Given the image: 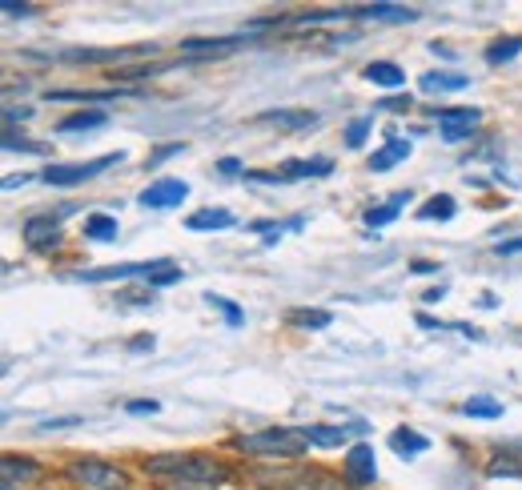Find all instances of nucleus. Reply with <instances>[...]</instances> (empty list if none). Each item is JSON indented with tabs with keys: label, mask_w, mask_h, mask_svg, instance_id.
I'll return each mask as SVG.
<instances>
[{
	"label": "nucleus",
	"mask_w": 522,
	"mask_h": 490,
	"mask_svg": "<svg viewBox=\"0 0 522 490\" xmlns=\"http://www.w3.org/2000/svg\"><path fill=\"white\" fill-rule=\"evenodd\" d=\"M518 53H522V41H518V37H506V41H494V45H490L486 61H490V65H502V61H514Z\"/></svg>",
	"instance_id": "nucleus-25"
},
{
	"label": "nucleus",
	"mask_w": 522,
	"mask_h": 490,
	"mask_svg": "<svg viewBox=\"0 0 522 490\" xmlns=\"http://www.w3.org/2000/svg\"><path fill=\"white\" fill-rule=\"evenodd\" d=\"M85 282H129V278H149V282H157V286H173V282H181V270L169 262V258H161V262H137V266H105V270H89V274H81Z\"/></svg>",
	"instance_id": "nucleus-2"
},
{
	"label": "nucleus",
	"mask_w": 522,
	"mask_h": 490,
	"mask_svg": "<svg viewBox=\"0 0 522 490\" xmlns=\"http://www.w3.org/2000/svg\"><path fill=\"white\" fill-rule=\"evenodd\" d=\"M354 17H374V21H418V9H402V5H366V9H354Z\"/></svg>",
	"instance_id": "nucleus-11"
},
{
	"label": "nucleus",
	"mask_w": 522,
	"mask_h": 490,
	"mask_svg": "<svg viewBox=\"0 0 522 490\" xmlns=\"http://www.w3.org/2000/svg\"><path fill=\"white\" fill-rule=\"evenodd\" d=\"M205 302H209V306H217V310L225 314V322H229V326H241V322H245V318H241V310H237V306H233L229 298H217V294H205Z\"/></svg>",
	"instance_id": "nucleus-29"
},
{
	"label": "nucleus",
	"mask_w": 522,
	"mask_h": 490,
	"mask_svg": "<svg viewBox=\"0 0 522 490\" xmlns=\"http://www.w3.org/2000/svg\"><path fill=\"white\" fill-rule=\"evenodd\" d=\"M105 121H109L105 113H77V117H65L57 129L61 133H85V129H101Z\"/></svg>",
	"instance_id": "nucleus-23"
},
{
	"label": "nucleus",
	"mask_w": 522,
	"mask_h": 490,
	"mask_svg": "<svg viewBox=\"0 0 522 490\" xmlns=\"http://www.w3.org/2000/svg\"><path fill=\"white\" fill-rule=\"evenodd\" d=\"M390 446H394V454H402V458H414V454H422L426 446H430V438H422L418 430H394L390 434Z\"/></svg>",
	"instance_id": "nucleus-15"
},
{
	"label": "nucleus",
	"mask_w": 522,
	"mask_h": 490,
	"mask_svg": "<svg viewBox=\"0 0 522 490\" xmlns=\"http://www.w3.org/2000/svg\"><path fill=\"white\" fill-rule=\"evenodd\" d=\"M73 474L85 482V486H101V490H129V478L109 466V462H97V458H81L73 462Z\"/></svg>",
	"instance_id": "nucleus-5"
},
{
	"label": "nucleus",
	"mask_w": 522,
	"mask_h": 490,
	"mask_svg": "<svg viewBox=\"0 0 522 490\" xmlns=\"http://www.w3.org/2000/svg\"><path fill=\"white\" fill-rule=\"evenodd\" d=\"M390 109H402V113H406V109H410V97H390V101L378 105V113H390Z\"/></svg>",
	"instance_id": "nucleus-33"
},
{
	"label": "nucleus",
	"mask_w": 522,
	"mask_h": 490,
	"mask_svg": "<svg viewBox=\"0 0 522 490\" xmlns=\"http://www.w3.org/2000/svg\"><path fill=\"white\" fill-rule=\"evenodd\" d=\"M125 97L121 89H101V93H81V89H49V101H117Z\"/></svg>",
	"instance_id": "nucleus-17"
},
{
	"label": "nucleus",
	"mask_w": 522,
	"mask_h": 490,
	"mask_svg": "<svg viewBox=\"0 0 522 490\" xmlns=\"http://www.w3.org/2000/svg\"><path fill=\"white\" fill-rule=\"evenodd\" d=\"M233 446H237V450H245V454H278V458H298V454H306L310 438H306V430H286V426H274V430L241 434V438H233Z\"/></svg>",
	"instance_id": "nucleus-1"
},
{
	"label": "nucleus",
	"mask_w": 522,
	"mask_h": 490,
	"mask_svg": "<svg viewBox=\"0 0 522 490\" xmlns=\"http://www.w3.org/2000/svg\"><path fill=\"white\" fill-rule=\"evenodd\" d=\"M0 9H5L9 17H29V13H33L29 5H17V0H5V5H0Z\"/></svg>",
	"instance_id": "nucleus-35"
},
{
	"label": "nucleus",
	"mask_w": 522,
	"mask_h": 490,
	"mask_svg": "<svg viewBox=\"0 0 522 490\" xmlns=\"http://www.w3.org/2000/svg\"><path fill=\"white\" fill-rule=\"evenodd\" d=\"M241 45V37H217V41H185L181 45V53L185 57H193V61H201V57H225V53H233Z\"/></svg>",
	"instance_id": "nucleus-10"
},
{
	"label": "nucleus",
	"mask_w": 522,
	"mask_h": 490,
	"mask_svg": "<svg viewBox=\"0 0 522 490\" xmlns=\"http://www.w3.org/2000/svg\"><path fill=\"white\" fill-rule=\"evenodd\" d=\"M29 478L33 474V462L29 458H5V482H13V478Z\"/></svg>",
	"instance_id": "nucleus-30"
},
{
	"label": "nucleus",
	"mask_w": 522,
	"mask_h": 490,
	"mask_svg": "<svg viewBox=\"0 0 522 490\" xmlns=\"http://www.w3.org/2000/svg\"><path fill=\"white\" fill-rule=\"evenodd\" d=\"M466 85H470V77H462V73H426L422 77V93H458Z\"/></svg>",
	"instance_id": "nucleus-14"
},
{
	"label": "nucleus",
	"mask_w": 522,
	"mask_h": 490,
	"mask_svg": "<svg viewBox=\"0 0 522 490\" xmlns=\"http://www.w3.org/2000/svg\"><path fill=\"white\" fill-rule=\"evenodd\" d=\"M290 322H294V326H314V330H322V326H330V314H322V310H294Z\"/></svg>",
	"instance_id": "nucleus-27"
},
{
	"label": "nucleus",
	"mask_w": 522,
	"mask_h": 490,
	"mask_svg": "<svg viewBox=\"0 0 522 490\" xmlns=\"http://www.w3.org/2000/svg\"><path fill=\"white\" fill-rule=\"evenodd\" d=\"M478 121H482V109H446L438 117V133H442V141H462L478 129Z\"/></svg>",
	"instance_id": "nucleus-8"
},
{
	"label": "nucleus",
	"mask_w": 522,
	"mask_h": 490,
	"mask_svg": "<svg viewBox=\"0 0 522 490\" xmlns=\"http://www.w3.org/2000/svg\"><path fill=\"white\" fill-rule=\"evenodd\" d=\"M370 125H374V117H362V121H350V125H346V145H350V149H358V145L366 141V133H370Z\"/></svg>",
	"instance_id": "nucleus-28"
},
{
	"label": "nucleus",
	"mask_w": 522,
	"mask_h": 490,
	"mask_svg": "<svg viewBox=\"0 0 522 490\" xmlns=\"http://www.w3.org/2000/svg\"><path fill=\"white\" fill-rule=\"evenodd\" d=\"M5 149H25V153H45V145H37V141H25V137H17L13 129H5Z\"/></svg>",
	"instance_id": "nucleus-31"
},
{
	"label": "nucleus",
	"mask_w": 522,
	"mask_h": 490,
	"mask_svg": "<svg viewBox=\"0 0 522 490\" xmlns=\"http://www.w3.org/2000/svg\"><path fill=\"white\" fill-rule=\"evenodd\" d=\"M85 237H89V241H113V237H117V217H105V213L89 217V221H85Z\"/></svg>",
	"instance_id": "nucleus-20"
},
{
	"label": "nucleus",
	"mask_w": 522,
	"mask_h": 490,
	"mask_svg": "<svg viewBox=\"0 0 522 490\" xmlns=\"http://www.w3.org/2000/svg\"><path fill=\"white\" fill-rule=\"evenodd\" d=\"M334 169L330 157H314V161H286L278 173H245L249 181H302V177H326Z\"/></svg>",
	"instance_id": "nucleus-6"
},
{
	"label": "nucleus",
	"mask_w": 522,
	"mask_h": 490,
	"mask_svg": "<svg viewBox=\"0 0 522 490\" xmlns=\"http://www.w3.org/2000/svg\"><path fill=\"white\" fill-rule=\"evenodd\" d=\"M217 169H221V173H241V161H233V157H225V161H221Z\"/></svg>",
	"instance_id": "nucleus-39"
},
{
	"label": "nucleus",
	"mask_w": 522,
	"mask_h": 490,
	"mask_svg": "<svg viewBox=\"0 0 522 490\" xmlns=\"http://www.w3.org/2000/svg\"><path fill=\"white\" fill-rule=\"evenodd\" d=\"M181 149H185V145H165V149H157V153L149 157V165H161V161H169V157H173V153H181Z\"/></svg>",
	"instance_id": "nucleus-34"
},
{
	"label": "nucleus",
	"mask_w": 522,
	"mask_h": 490,
	"mask_svg": "<svg viewBox=\"0 0 522 490\" xmlns=\"http://www.w3.org/2000/svg\"><path fill=\"white\" fill-rule=\"evenodd\" d=\"M81 418H49V422H41V430H61V426H77Z\"/></svg>",
	"instance_id": "nucleus-37"
},
{
	"label": "nucleus",
	"mask_w": 522,
	"mask_h": 490,
	"mask_svg": "<svg viewBox=\"0 0 522 490\" xmlns=\"http://www.w3.org/2000/svg\"><path fill=\"white\" fill-rule=\"evenodd\" d=\"M149 302H153L149 294H117V306H133L137 310V306H149Z\"/></svg>",
	"instance_id": "nucleus-32"
},
{
	"label": "nucleus",
	"mask_w": 522,
	"mask_h": 490,
	"mask_svg": "<svg viewBox=\"0 0 522 490\" xmlns=\"http://www.w3.org/2000/svg\"><path fill=\"white\" fill-rule=\"evenodd\" d=\"M522 250V237H514V241H502L498 245V254H518Z\"/></svg>",
	"instance_id": "nucleus-38"
},
{
	"label": "nucleus",
	"mask_w": 522,
	"mask_h": 490,
	"mask_svg": "<svg viewBox=\"0 0 522 490\" xmlns=\"http://www.w3.org/2000/svg\"><path fill=\"white\" fill-rule=\"evenodd\" d=\"M454 213H458V205H454V197H446V193H442V197H430V201L418 209L422 221H450Z\"/></svg>",
	"instance_id": "nucleus-19"
},
{
	"label": "nucleus",
	"mask_w": 522,
	"mask_h": 490,
	"mask_svg": "<svg viewBox=\"0 0 522 490\" xmlns=\"http://www.w3.org/2000/svg\"><path fill=\"white\" fill-rule=\"evenodd\" d=\"M57 233H61V225H57V217H29L25 221V241H33V245H57Z\"/></svg>",
	"instance_id": "nucleus-12"
},
{
	"label": "nucleus",
	"mask_w": 522,
	"mask_h": 490,
	"mask_svg": "<svg viewBox=\"0 0 522 490\" xmlns=\"http://www.w3.org/2000/svg\"><path fill=\"white\" fill-rule=\"evenodd\" d=\"M462 414L466 418H502V402H494V398H470V402H462Z\"/></svg>",
	"instance_id": "nucleus-24"
},
{
	"label": "nucleus",
	"mask_w": 522,
	"mask_h": 490,
	"mask_svg": "<svg viewBox=\"0 0 522 490\" xmlns=\"http://www.w3.org/2000/svg\"><path fill=\"white\" fill-rule=\"evenodd\" d=\"M185 225H189V229H229V225H233V213H229V209H201V213H193Z\"/></svg>",
	"instance_id": "nucleus-18"
},
{
	"label": "nucleus",
	"mask_w": 522,
	"mask_h": 490,
	"mask_svg": "<svg viewBox=\"0 0 522 490\" xmlns=\"http://www.w3.org/2000/svg\"><path fill=\"white\" fill-rule=\"evenodd\" d=\"M161 402H129V414H157Z\"/></svg>",
	"instance_id": "nucleus-36"
},
{
	"label": "nucleus",
	"mask_w": 522,
	"mask_h": 490,
	"mask_svg": "<svg viewBox=\"0 0 522 490\" xmlns=\"http://www.w3.org/2000/svg\"><path fill=\"white\" fill-rule=\"evenodd\" d=\"M306 438H310V446H342L350 438V430H342V426H310Z\"/></svg>",
	"instance_id": "nucleus-21"
},
{
	"label": "nucleus",
	"mask_w": 522,
	"mask_h": 490,
	"mask_svg": "<svg viewBox=\"0 0 522 490\" xmlns=\"http://www.w3.org/2000/svg\"><path fill=\"white\" fill-rule=\"evenodd\" d=\"M394 217H398V205H394V201H386V205H378V209H366V225H374V229L390 225Z\"/></svg>",
	"instance_id": "nucleus-26"
},
{
	"label": "nucleus",
	"mask_w": 522,
	"mask_h": 490,
	"mask_svg": "<svg viewBox=\"0 0 522 490\" xmlns=\"http://www.w3.org/2000/svg\"><path fill=\"white\" fill-rule=\"evenodd\" d=\"M366 81H374L382 89H398V85H406V73L390 61H374V65H366Z\"/></svg>",
	"instance_id": "nucleus-13"
},
{
	"label": "nucleus",
	"mask_w": 522,
	"mask_h": 490,
	"mask_svg": "<svg viewBox=\"0 0 522 490\" xmlns=\"http://www.w3.org/2000/svg\"><path fill=\"white\" fill-rule=\"evenodd\" d=\"M121 161H125V153H105V157L85 161V165H49L45 181L49 185H81V181H89V177H97V173H105V169H113Z\"/></svg>",
	"instance_id": "nucleus-4"
},
{
	"label": "nucleus",
	"mask_w": 522,
	"mask_h": 490,
	"mask_svg": "<svg viewBox=\"0 0 522 490\" xmlns=\"http://www.w3.org/2000/svg\"><path fill=\"white\" fill-rule=\"evenodd\" d=\"M153 474H177V478H193V482H221L217 462L197 458V454H157L149 458Z\"/></svg>",
	"instance_id": "nucleus-3"
},
{
	"label": "nucleus",
	"mask_w": 522,
	"mask_h": 490,
	"mask_svg": "<svg viewBox=\"0 0 522 490\" xmlns=\"http://www.w3.org/2000/svg\"><path fill=\"white\" fill-rule=\"evenodd\" d=\"M410 157V141H390L386 149H378L374 157H370V169H378V173H386V169H394L398 161H406Z\"/></svg>",
	"instance_id": "nucleus-16"
},
{
	"label": "nucleus",
	"mask_w": 522,
	"mask_h": 490,
	"mask_svg": "<svg viewBox=\"0 0 522 490\" xmlns=\"http://www.w3.org/2000/svg\"><path fill=\"white\" fill-rule=\"evenodd\" d=\"M346 478L354 486H370L378 478V458H374V446L370 442H358L350 454H346Z\"/></svg>",
	"instance_id": "nucleus-9"
},
{
	"label": "nucleus",
	"mask_w": 522,
	"mask_h": 490,
	"mask_svg": "<svg viewBox=\"0 0 522 490\" xmlns=\"http://www.w3.org/2000/svg\"><path fill=\"white\" fill-rule=\"evenodd\" d=\"M266 121H274V125H282V129H306V125H318V113L286 109V113H266Z\"/></svg>",
	"instance_id": "nucleus-22"
},
{
	"label": "nucleus",
	"mask_w": 522,
	"mask_h": 490,
	"mask_svg": "<svg viewBox=\"0 0 522 490\" xmlns=\"http://www.w3.org/2000/svg\"><path fill=\"white\" fill-rule=\"evenodd\" d=\"M185 197H189V185L177 181V177H161L149 189H141V205L145 209H169V205H181Z\"/></svg>",
	"instance_id": "nucleus-7"
}]
</instances>
